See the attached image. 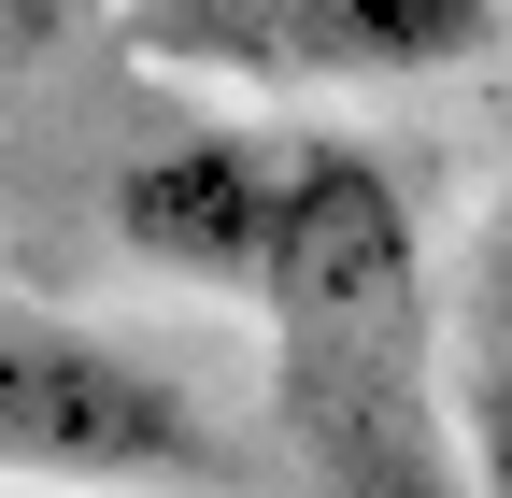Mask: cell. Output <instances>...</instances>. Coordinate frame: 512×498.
Wrapping results in <instances>:
<instances>
[{"label": "cell", "instance_id": "cell-1", "mask_svg": "<svg viewBox=\"0 0 512 498\" xmlns=\"http://www.w3.org/2000/svg\"><path fill=\"white\" fill-rule=\"evenodd\" d=\"M114 242L271 314V427L313 498H470L427 342L413 185L342 129H171L114 171Z\"/></svg>", "mask_w": 512, "mask_h": 498}, {"label": "cell", "instance_id": "cell-2", "mask_svg": "<svg viewBox=\"0 0 512 498\" xmlns=\"http://www.w3.org/2000/svg\"><path fill=\"white\" fill-rule=\"evenodd\" d=\"M0 484H29V498H228L242 456L114 328L0 299Z\"/></svg>", "mask_w": 512, "mask_h": 498}, {"label": "cell", "instance_id": "cell-3", "mask_svg": "<svg viewBox=\"0 0 512 498\" xmlns=\"http://www.w3.org/2000/svg\"><path fill=\"white\" fill-rule=\"evenodd\" d=\"M512 0H128V57L185 86H271V100H328V86H441L498 57Z\"/></svg>", "mask_w": 512, "mask_h": 498}, {"label": "cell", "instance_id": "cell-4", "mask_svg": "<svg viewBox=\"0 0 512 498\" xmlns=\"http://www.w3.org/2000/svg\"><path fill=\"white\" fill-rule=\"evenodd\" d=\"M456 456H470V498H512V285L484 299V328L456 356Z\"/></svg>", "mask_w": 512, "mask_h": 498}, {"label": "cell", "instance_id": "cell-5", "mask_svg": "<svg viewBox=\"0 0 512 498\" xmlns=\"http://www.w3.org/2000/svg\"><path fill=\"white\" fill-rule=\"evenodd\" d=\"M57 29H72V0H0V100L57 57Z\"/></svg>", "mask_w": 512, "mask_h": 498}, {"label": "cell", "instance_id": "cell-6", "mask_svg": "<svg viewBox=\"0 0 512 498\" xmlns=\"http://www.w3.org/2000/svg\"><path fill=\"white\" fill-rule=\"evenodd\" d=\"M0 498H29V484H0Z\"/></svg>", "mask_w": 512, "mask_h": 498}]
</instances>
